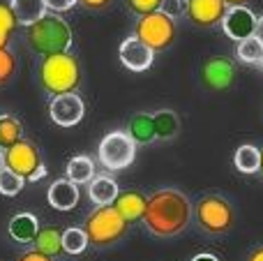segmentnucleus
<instances>
[{
    "label": "nucleus",
    "mask_w": 263,
    "mask_h": 261,
    "mask_svg": "<svg viewBox=\"0 0 263 261\" xmlns=\"http://www.w3.org/2000/svg\"><path fill=\"white\" fill-rule=\"evenodd\" d=\"M194 220V206L178 188H159L148 197L143 227L155 238H176Z\"/></svg>",
    "instance_id": "f257e3e1"
},
{
    "label": "nucleus",
    "mask_w": 263,
    "mask_h": 261,
    "mask_svg": "<svg viewBox=\"0 0 263 261\" xmlns=\"http://www.w3.org/2000/svg\"><path fill=\"white\" fill-rule=\"evenodd\" d=\"M125 5H127V9L136 18H141V16H148V14H153V12H159L164 0H125Z\"/></svg>",
    "instance_id": "cd10ccee"
},
{
    "label": "nucleus",
    "mask_w": 263,
    "mask_h": 261,
    "mask_svg": "<svg viewBox=\"0 0 263 261\" xmlns=\"http://www.w3.org/2000/svg\"><path fill=\"white\" fill-rule=\"evenodd\" d=\"M88 245L90 243H88V236L83 231V227H69V229L63 231V252L77 257V254L86 252Z\"/></svg>",
    "instance_id": "393cba45"
},
{
    "label": "nucleus",
    "mask_w": 263,
    "mask_h": 261,
    "mask_svg": "<svg viewBox=\"0 0 263 261\" xmlns=\"http://www.w3.org/2000/svg\"><path fill=\"white\" fill-rule=\"evenodd\" d=\"M134 35L157 53V51H166L168 46H173L178 37V23L159 9V12H153L148 16L136 18Z\"/></svg>",
    "instance_id": "423d86ee"
},
{
    "label": "nucleus",
    "mask_w": 263,
    "mask_h": 261,
    "mask_svg": "<svg viewBox=\"0 0 263 261\" xmlns=\"http://www.w3.org/2000/svg\"><path fill=\"white\" fill-rule=\"evenodd\" d=\"M5 166H7V162H5V151L0 148V171H3Z\"/></svg>",
    "instance_id": "ea45409f"
},
{
    "label": "nucleus",
    "mask_w": 263,
    "mask_h": 261,
    "mask_svg": "<svg viewBox=\"0 0 263 261\" xmlns=\"http://www.w3.org/2000/svg\"><path fill=\"white\" fill-rule=\"evenodd\" d=\"M194 220L203 234L224 236L233 229L236 211H233L231 201L222 194H203L194 206Z\"/></svg>",
    "instance_id": "39448f33"
},
{
    "label": "nucleus",
    "mask_w": 263,
    "mask_h": 261,
    "mask_svg": "<svg viewBox=\"0 0 263 261\" xmlns=\"http://www.w3.org/2000/svg\"><path fill=\"white\" fill-rule=\"evenodd\" d=\"M227 12V0H187L185 18L196 28H215L222 26Z\"/></svg>",
    "instance_id": "9b49d317"
},
{
    "label": "nucleus",
    "mask_w": 263,
    "mask_h": 261,
    "mask_svg": "<svg viewBox=\"0 0 263 261\" xmlns=\"http://www.w3.org/2000/svg\"><path fill=\"white\" fill-rule=\"evenodd\" d=\"M65 178L72 180L74 185H88L95 178V162L88 155H77L67 162V174Z\"/></svg>",
    "instance_id": "5701e85b"
},
{
    "label": "nucleus",
    "mask_w": 263,
    "mask_h": 261,
    "mask_svg": "<svg viewBox=\"0 0 263 261\" xmlns=\"http://www.w3.org/2000/svg\"><path fill=\"white\" fill-rule=\"evenodd\" d=\"M46 199H49V206L55 208V211H74L79 206V199H81V192H79V185H74L72 180L67 178H58L55 183H51L49 192H46Z\"/></svg>",
    "instance_id": "4468645a"
},
{
    "label": "nucleus",
    "mask_w": 263,
    "mask_h": 261,
    "mask_svg": "<svg viewBox=\"0 0 263 261\" xmlns=\"http://www.w3.org/2000/svg\"><path fill=\"white\" fill-rule=\"evenodd\" d=\"M261 55H263V44L256 40L254 35L236 44V58L240 60V63H245V65H259Z\"/></svg>",
    "instance_id": "a878e982"
},
{
    "label": "nucleus",
    "mask_w": 263,
    "mask_h": 261,
    "mask_svg": "<svg viewBox=\"0 0 263 261\" xmlns=\"http://www.w3.org/2000/svg\"><path fill=\"white\" fill-rule=\"evenodd\" d=\"M201 81L208 90H229L236 81V65L227 55H213L201 65Z\"/></svg>",
    "instance_id": "9d476101"
},
{
    "label": "nucleus",
    "mask_w": 263,
    "mask_h": 261,
    "mask_svg": "<svg viewBox=\"0 0 263 261\" xmlns=\"http://www.w3.org/2000/svg\"><path fill=\"white\" fill-rule=\"evenodd\" d=\"M233 166L245 176H254L261 171V148L254 143H242L233 153Z\"/></svg>",
    "instance_id": "aec40b11"
},
{
    "label": "nucleus",
    "mask_w": 263,
    "mask_h": 261,
    "mask_svg": "<svg viewBox=\"0 0 263 261\" xmlns=\"http://www.w3.org/2000/svg\"><path fill=\"white\" fill-rule=\"evenodd\" d=\"M247 3H250V0H227L229 7H245Z\"/></svg>",
    "instance_id": "58836bf2"
},
{
    "label": "nucleus",
    "mask_w": 263,
    "mask_h": 261,
    "mask_svg": "<svg viewBox=\"0 0 263 261\" xmlns=\"http://www.w3.org/2000/svg\"><path fill=\"white\" fill-rule=\"evenodd\" d=\"M97 160L106 171H123L134 164L136 160V143L129 139L125 129H114L104 134L97 146Z\"/></svg>",
    "instance_id": "0eeeda50"
},
{
    "label": "nucleus",
    "mask_w": 263,
    "mask_h": 261,
    "mask_svg": "<svg viewBox=\"0 0 263 261\" xmlns=\"http://www.w3.org/2000/svg\"><path fill=\"white\" fill-rule=\"evenodd\" d=\"M162 12L166 14V16H171L173 21H178L180 16L187 14V0H164Z\"/></svg>",
    "instance_id": "7c9ffc66"
},
{
    "label": "nucleus",
    "mask_w": 263,
    "mask_h": 261,
    "mask_svg": "<svg viewBox=\"0 0 263 261\" xmlns=\"http://www.w3.org/2000/svg\"><path fill=\"white\" fill-rule=\"evenodd\" d=\"M37 81L49 95H67L77 92L81 86V65L72 51L44 55L37 65Z\"/></svg>",
    "instance_id": "f03ea898"
},
{
    "label": "nucleus",
    "mask_w": 263,
    "mask_h": 261,
    "mask_svg": "<svg viewBox=\"0 0 263 261\" xmlns=\"http://www.w3.org/2000/svg\"><path fill=\"white\" fill-rule=\"evenodd\" d=\"M254 37L263 44V14L256 18V28H254Z\"/></svg>",
    "instance_id": "c9c22d12"
},
{
    "label": "nucleus",
    "mask_w": 263,
    "mask_h": 261,
    "mask_svg": "<svg viewBox=\"0 0 263 261\" xmlns=\"http://www.w3.org/2000/svg\"><path fill=\"white\" fill-rule=\"evenodd\" d=\"M247 261H263V243L256 245V248L247 254Z\"/></svg>",
    "instance_id": "f704fd0d"
},
{
    "label": "nucleus",
    "mask_w": 263,
    "mask_h": 261,
    "mask_svg": "<svg viewBox=\"0 0 263 261\" xmlns=\"http://www.w3.org/2000/svg\"><path fill=\"white\" fill-rule=\"evenodd\" d=\"M259 67L263 69V55H261V60H259Z\"/></svg>",
    "instance_id": "79ce46f5"
},
{
    "label": "nucleus",
    "mask_w": 263,
    "mask_h": 261,
    "mask_svg": "<svg viewBox=\"0 0 263 261\" xmlns=\"http://www.w3.org/2000/svg\"><path fill=\"white\" fill-rule=\"evenodd\" d=\"M125 132L129 134V139L136 143V146H148V143L157 141L155 137V120H153V114H134L129 118L127 127Z\"/></svg>",
    "instance_id": "a211bd4d"
},
{
    "label": "nucleus",
    "mask_w": 263,
    "mask_h": 261,
    "mask_svg": "<svg viewBox=\"0 0 263 261\" xmlns=\"http://www.w3.org/2000/svg\"><path fill=\"white\" fill-rule=\"evenodd\" d=\"M118 58L123 67H127L129 72H145L155 60V51L148 44H143L136 35H129L118 46Z\"/></svg>",
    "instance_id": "f8f14e48"
},
{
    "label": "nucleus",
    "mask_w": 263,
    "mask_h": 261,
    "mask_svg": "<svg viewBox=\"0 0 263 261\" xmlns=\"http://www.w3.org/2000/svg\"><path fill=\"white\" fill-rule=\"evenodd\" d=\"M145 206H148V197H143V194L136 192V190H123V192L118 194V199L114 201V208L129 225L136 220H143Z\"/></svg>",
    "instance_id": "dca6fc26"
},
{
    "label": "nucleus",
    "mask_w": 263,
    "mask_h": 261,
    "mask_svg": "<svg viewBox=\"0 0 263 261\" xmlns=\"http://www.w3.org/2000/svg\"><path fill=\"white\" fill-rule=\"evenodd\" d=\"M120 188L111 176H95V178L88 183V199H90L95 206H114V201L118 199Z\"/></svg>",
    "instance_id": "f3484780"
},
{
    "label": "nucleus",
    "mask_w": 263,
    "mask_h": 261,
    "mask_svg": "<svg viewBox=\"0 0 263 261\" xmlns=\"http://www.w3.org/2000/svg\"><path fill=\"white\" fill-rule=\"evenodd\" d=\"M14 74H16V55L9 49H3L0 51V86L12 81Z\"/></svg>",
    "instance_id": "c85d7f7f"
},
{
    "label": "nucleus",
    "mask_w": 263,
    "mask_h": 261,
    "mask_svg": "<svg viewBox=\"0 0 263 261\" xmlns=\"http://www.w3.org/2000/svg\"><path fill=\"white\" fill-rule=\"evenodd\" d=\"M5 162H7V169H12L14 174L26 178L28 183H37L46 176V166L42 162L40 148H37V143L28 141V139L18 141L9 151H5Z\"/></svg>",
    "instance_id": "6e6552de"
},
{
    "label": "nucleus",
    "mask_w": 263,
    "mask_h": 261,
    "mask_svg": "<svg viewBox=\"0 0 263 261\" xmlns=\"http://www.w3.org/2000/svg\"><path fill=\"white\" fill-rule=\"evenodd\" d=\"M26 44L40 58L65 53L72 49V28L63 18V14L49 12L44 18L26 28Z\"/></svg>",
    "instance_id": "7ed1b4c3"
},
{
    "label": "nucleus",
    "mask_w": 263,
    "mask_h": 261,
    "mask_svg": "<svg viewBox=\"0 0 263 261\" xmlns=\"http://www.w3.org/2000/svg\"><path fill=\"white\" fill-rule=\"evenodd\" d=\"M26 183H28L26 178H21V176L14 174L7 166L0 171V194H3V197H16V194H21Z\"/></svg>",
    "instance_id": "bb28decb"
},
{
    "label": "nucleus",
    "mask_w": 263,
    "mask_h": 261,
    "mask_svg": "<svg viewBox=\"0 0 263 261\" xmlns=\"http://www.w3.org/2000/svg\"><path fill=\"white\" fill-rule=\"evenodd\" d=\"M86 116V102L79 92H67V95H55L49 102V118L58 127H74Z\"/></svg>",
    "instance_id": "1a4fd4ad"
},
{
    "label": "nucleus",
    "mask_w": 263,
    "mask_h": 261,
    "mask_svg": "<svg viewBox=\"0 0 263 261\" xmlns=\"http://www.w3.org/2000/svg\"><path fill=\"white\" fill-rule=\"evenodd\" d=\"M16 26H18V21H16V16H14L12 7H9V3H0V30L12 35V32L16 30Z\"/></svg>",
    "instance_id": "c756f323"
},
{
    "label": "nucleus",
    "mask_w": 263,
    "mask_h": 261,
    "mask_svg": "<svg viewBox=\"0 0 263 261\" xmlns=\"http://www.w3.org/2000/svg\"><path fill=\"white\" fill-rule=\"evenodd\" d=\"M9 7H12L18 26H26V28L49 14V7H46L44 0H9Z\"/></svg>",
    "instance_id": "6ab92c4d"
},
{
    "label": "nucleus",
    "mask_w": 263,
    "mask_h": 261,
    "mask_svg": "<svg viewBox=\"0 0 263 261\" xmlns=\"http://www.w3.org/2000/svg\"><path fill=\"white\" fill-rule=\"evenodd\" d=\"M259 174L263 176V148H261V171H259Z\"/></svg>",
    "instance_id": "a19ab883"
},
{
    "label": "nucleus",
    "mask_w": 263,
    "mask_h": 261,
    "mask_svg": "<svg viewBox=\"0 0 263 261\" xmlns=\"http://www.w3.org/2000/svg\"><path fill=\"white\" fill-rule=\"evenodd\" d=\"M18 141H23V125L16 116L3 114L0 116V148L9 151L12 146H16Z\"/></svg>",
    "instance_id": "b1692460"
},
{
    "label": "nucleus",
    "mask_w": 263,
    "mask_h": 261,
    "mask_svg": "<svg viewBox=\"0 0 263 261\" xmlns=\"http://www.w3.org/2000/svg\"><path fill=\"white\" fill-rule=\"evenodd\" d=\"M40 229H42L40 220H37L32 213H18V215H14L12 220H9V225H7L9 238L16 240V243H21V245L35 243Z\"/></svg>",
    "instance_id": "2eb2a0df"
},
{
    "label": "nucleus",
    "mask_w": 263,
    "mask_h": 261,
    "mask_svg": "<svg viewBox=\"0 0 263 261\" xmlns=\"http://www.w3.org/2000/svg\"><path fill=\"white\" fill-rule=\"evenodd\" d=\"M32 245H35L37 252L46 254L51 259L60 257L63 254V231L58 227H42Z\"/></svg>",
    "instance_id": "4be33fe9"
},
{
    "label": "nucleus",
    "mask_w": 263,
    "mask_h": 261,
    "mask_svg": "<svg viewBox=\"0 0 263 261\" xmlns=\"http://www.w3.org/2000/svg\"><path fill=\"white\" fill-rule=\"evenodd\" d=\"M16 261H53V259L46 257V254H42V252H37V250L32 248V250H28V252L18 254V259H16Z\"/></svg>",
    "instance_id": "72a5a7b5"
},
{
    "label": "nucleus",
    "mask_w": 263,
    "mask_h": 261,
    "mask_svg": "<svg viewBox=\"0 0 263 261\" xmlns=\"http://www.w3.org/2000/svg\"><path fill=\"white\" fill-rule=\"evenodd\" d=\"M256 18L259 16H256L247 5L245 7H229L227 16H224V21H222V30H224V35L231 37V40L242 42L254 35Z\"/></svg>",
    "instance_id": "ddd939ff"
},
{
    "label": "nucleus",
    "mask_w": 263,
    "mask_h": 261,
    "mask_svg": "<svg viewBox=\"0 0 263 261\" xmlns=\"http://www.w3.org/2000/svg\"><path fill=\"white\" fill-rule=\"evenodd\" d=\"M155 120V137L157 141H173L180 134V118L173 109H159L153 114Z\"/></svg>",
    "instance_id": "412c9836"
},
{
    "label": "nucleus",
    "mask_w": 263,
    "mask_h": 261,
    "mask_svg": "<svg viewBox=\"0 0 263 261\" xmlns=\"http://www.w3.org/2000/svg\"><path fill=\"white\" fill-rule=\"evenodd\" d=\"M83 231H86L88 243L92 248L106 250L114 248L116 243H120L127 236L129 222L114 206H95V211L86 215Z\"/></svg>",
    "instance_id": "20e7f679"
},
{
    "label": "nucleus",
    "mask_w": 263,
    "mask_h": 261,
    "mask_svg": "<svg viewBox=\"0 0 263 261\" xmlns=\"http://www.w3.org/2000/svg\"><path fill=\"white\" fill-rule=\"evenodd\" d=\"M46 7H49V12L53 14H63V12H69V9H74L79 5V0H44Z\"/></svg>",
    "instance_id": "2f4dec72"
},
{
    "label": "nucleus",
    "mask_w": 263,
    "mask_h": 261,
    "mask_svg": "<svg viewBox=\"0 0 263 261\" xmlns=\"http://www.w3.org/2000/svg\"><path fill=\"white\" fill-rule=\"evenodd\" d=\"M79 5L90 12H102V9H109L114 5V0H79Z\"/></svg>",
    "instance_id": "473e14b6"
},
{
    "label": "nucleus",
    "mask_w": 263,
    "mask_h": 261,
    "mask_svg": "<svg viewBox=\"0 0 263 261\" xmlns=\"http://www.w3.org/2000/svg\"><path fill=\"white\" fill-rule=\"evenodd\" d=\"M192 261H219L217 257H215V254H208V252H203V254H196L194 259Z\"/></svg>",
    "instance_id": "e433bc0d"
},
{
    "label": "nucleus",
    "mask_w": 263,
    "mask_h": 261,
    "mask_svg": "<svg viewBox=\"0 0 263 261\" xmlns=\"http://www.w3.org/2000/svg\"><path fill=\"white\" fill-rule=\"evenodd\" d=\"M7 44H9V35H7V32L0 30V51L7 49Z\"/></svg>",
    "instance_id": "4c0bfd02"
}]
</instances>
